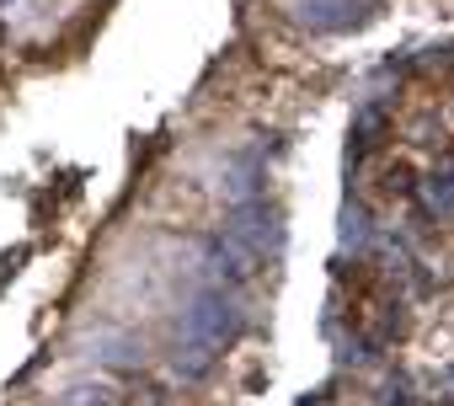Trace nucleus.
I'll use <instances>...</instances> for the list:
<instances>
[{
    "label": "nucleus",
    "mask_w": 454,
    "mask_h": 406,
    "mask_svg": "<svg viewBox=\"0 0 454 406\" xmlns=\"http://www.w3.org/2000/svg\"><path fill=\"white\" fill-rule=\"evenodd\" d=\"M236 332H241V294L236 289H219V284H198V294L187 300V310L176 321L171 369L182 379H203Z\"/></svg>",
    "instance_id": "f257e3e1"
},
{
    "label": "nucleus",
    "mask_w": 454,
    "mask_h": 406,
    "mask_svg": "<svg viewBox=\"0 0 454 406\" xmlns=\"http://www.w3.org/2000/svg\"><path fill=\"white\" fill-rule=\"evenodd\" d=\"M224 236L262 262V257H273L284 246V220H278V209L268 198H247V203H231V225H224Z\"/></svg>",
    "instance_id": "f03ea898"
},
{
    "label": "nucleus",
    "mask_w": 454,
    "mask_h": 406,
    "mask_svg": "<svg viewBox=\"0 0 454 406\" xmlns=\"http://www.w3.org/2000/svg\"><path fill=\"white\" fill-rule=\"evenodd\" d=\"M294 17L310 27V33H342L364 17V0H300Z\"/></svg>",
    "instance_id": "7ed1b4c3"
},
{
    "label": "nucleus",
    "mask_w": 454,
    "mask_h": 406,
    "mask_svg": "<svg viewBox=\"0 0 454 406\" xmlns=\"http://www.w3.org/2000/svg\"><path fill=\"white\" fill-rule=\"evenodd\" d=\"M86 358H102V363H139L145 353H139V342H134V337H118V332H97Z\"/></svg>",
    "instance_id": "20e7f679"
},
{
    "label": "nucleus",
    "mask_w": 454,
    "mask_h": 406,
    "mask_svg": "<svg viewBox=\"0 0 454 406\" xmlns=\"http://www.w3.org/2000/svg\"><path fill=\"white\" fill-rule=\"evenodd\" d=\"M59 406H118V395L107 385H75V390H65Z\"/></svg>",
    "instance_id": "39448f33"
},
{
    "label": "nucleus",
    "mask_w": 454,
    "mask_h": 406,
    "mask_svg": "<svg viewBox=\"0 0 454 406\" xmlns=\"http://www.w3.org/2000/svg\"><path fill=\"white\" fill-rule=\"evenodd\" d=\"M12 6H17V0H0V12H12Z\"/></svg>",
    "instance_id": "423d86ee"
}]
</instances>
